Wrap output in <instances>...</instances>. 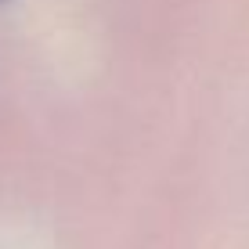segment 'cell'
Here are the masks:
<instances>
[{
  "label": "cell",
  "mask_w": 249,
  "mask_h": 249,
  "mask_svg": "<svg viewBox=\"0 0 249 249\" xmlns=\"http://www.w3.org/2000/svg\"><path fill=\"white\" fill-rule=\"evenodd\" d=\"M0 4H4V0H0Z\"/></svg>",
  "instance_id": "obj_1"
}]
</instances>
